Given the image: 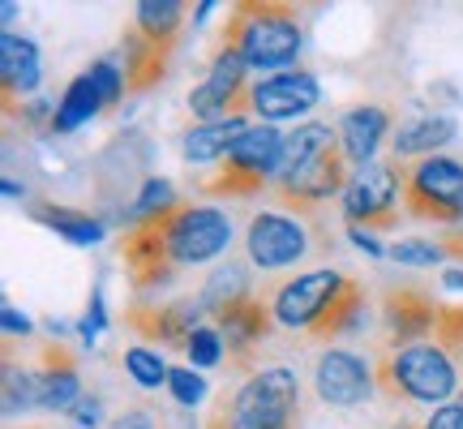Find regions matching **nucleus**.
Listing matches in <instances>:
<instances>
[{
    "mask_svg": "<svg viewBox=\"0 0 463 429\" xmlns=\"http://www.w3.org/2000/svg\"><path fill=\"white\" fill-rule=\"evenodd\" d=\"M34 382H39V408L43 413H73L82 404V374H78V361H73L69 348H43Z\"/></svg>",
    "mask_w": 463,
    "mask_h": 429,
    "instance_id": "2eb2a0df",
    "label": "nucleus"
},
{
    "mask_svg": "<svg viewBox=\"0 0 463 429\" xmlns=\"http://www.w3.org/2000/svg\"><path fill=\"white\" fill-rule=\"evenodd\" d=\"M300 22L283 5H241L223 26V48L241 52V61L258 73H283L300 56Z\"/></svg>",
    "mask_w": 463,
    "mask_h": 429,
    "instance_id": "20e7f679",
    "label": "nucleus"
},
{
    "mask_svg": "<svg viewBox=\"0 0 463 429\" xmlns=\"http://www.w3.org/2000/svg\"><path fill=\"white\" fill-rule=\"evenodd\" d=\"M245 78H249V65L241 61V52L219 48L215 65H211V73H206V82L189 91V112L198 116L202 125L241 116V108H249Z\"/></svg>",
    "mask_w": 463,
    "mask_h": 429,
    "instance_id": "f8f14e48",
    "label": "nucleus"
},
{
    "mask_svg": "<svg viewBox=\"0 0 463 429\" xmlns=\"http://www.w3.org/2000/svg\"><path fill=\"white\" fill-rule=\"evenodd\" d=\"M176 206V194H172V185L167 181H146V189H142V198L133 202V224H146V219H155V214H164Z\"/></svg>",
    "mask_w": 463,
    "mask_h": 429,
    "instance_id": "473e14b6",
    "label": "nucleus"
},
{
    "mask_svg": "<svg viewBox=\"0 0 463 429\" xmlns=\"http://www.w3.org/2000/svg\"><path fill=\"white\" fill-rule=\"evenodd\" d=\"M39 408V382H34V369H17L14 361H5V416L17 421Z\"/></svg>",
    "mask_w": 463,
    "mask_h": 429,
    "instance_id": "cd10ccee",
    "label": "nucleus"
},
{
    "mask_svg": "<svg viewBox=\"0 0 463 429\" xmlns=\"http://www.w3.org/2000/svg\"><path fill=\"white\" fill-rule=\"evenodd\" d=\"M39 219H43L48 228L61 232L69 245H99L103 241V224L99 219H90V214H82V211H69V206H43Z\"/></svg>",
    "mask_w": 463,
    "mask_h": 429,
    "instance_id": "bb28decb",
    "label": "nucleus"
},
{
    "mask_svg": "<svg viewBox=\"0 0 463 429\" xmlns=\"http://www.w3.org/2000/svg\"><path fill=\"white\" fill-rule=\"evenodd\" d=\"M347 232H352V241H356V245H361L364 253H373V258H386V249H382L378 241H373V236H369V232H364V228H356V224H352V228H347Z\"/></svg>",
    "mask_w": 463,
    "mask_h": 429,
    "instance_id": "4c0bfd02",
    "label": "nucleus"
},
{
    "mask_svg": "<svg viewBox=\"0 0 463 429\" xmlns=\"http://www.w3.org/2000/svg\"><path fill=\"white\" fill-rule=\"evenodd\" d=\"M206 314V305L198 297H176V300H164V305H155V310H133L129 314V327L142 330L146 339H159V344H189V335L198 327Z\"/></svg>",
    "mask_w": 463,
    "mask_h": 429,
    "instance_id": "dca6fc26",
    "label": "nucleus"
},
{
    "mask_svg": "<svg viewBox=\"0 0 463 429\" xmlns=\"http://www.w3.org/2000/svg\"><path fill=\"white\" fill-rule=\"evenodd\" d=\"M438 314L442 305L416 288H391L386 300H382V322L391 330L395 348H408V344H420L425 335L438 330Z\"/></svg>",
    "mask_w": 463,
    "mask_h": 429,
    "instance_id": "4468645a",
    "label": "nucleus"
},
{
    "mask_svg": "<svg viewBox=\"0 0 463 429\" xmlns=\"http://www.w3.org/2000/svg\"><path fill=\"white\" fill-rule=\"evenodd\" d=\"M26 429H34V425H26Z\"/></svg>",
    "mask_w": 463,
    "mask_h": 429,
    "instance_id": "a19ab883",
    "label": "nucleus"
},
{
    "mask_svg": "<svg viewBox=\"0 0 463 429\" xmlns=\"http://www.w3.org/2000/svg\"><path fill=\"white\" fill-rule=\"evenodd\" d=\"M420 429H463V408L459 404H442V408H433V416Z\"/></svg>",
    "mask_w": 463,
    "mask_h": 429,
    "instance_id": "f704fd0d",
    "label": "nucleus"
},
{
    "mask_svg": "<svg viewBox=\"0 0 463 429\" xmlns=\"http://www.w3.org/2000/svg\"><path fill=\"white\" fill-rule=\"evenodd\" d=\"M167 391H172V399L181 408H198L202 399H206V378H202L194 365H176L172 378H167Z\"/></svg>",
    "mask_w": 463,
    "mask_h": 429,
    "instance_id": "2f4dec72",
    "label": "nucleus"
},
{
    "mask_svg": "<svg viewBox=\"0 0 463 429\" xmlns=\"http://www.w3.org/2000/svg\"><path fill=\"white\" fill-rule=\"evenodd\" d=\"M403 206L416 219L455 228L463 219V164L447 155H430L403 172Z\"/></svg>",
    "mask_w": 463,
    "mask_h": 429,
    "instance_id": "0eeeda50",
    "label": "nucleus"
},
{
    "mask_svg": "<svg viewBox=\"0 0 463 429\" xmlns=\"http://www.w3.org/2000/svg\"><path fill=\"white\" fill-rule=\"evenodd\" d=\"M184 352H189L194 369H211V365H219L223 361V335H219V327H198L194 335H189Z\"/></svg>",
    "mask_w": 463,
    "mask_h": 429,
    "instance_id": "7c9ffc66",
    "label": "nucleus"
},
{
    "mask_svg": "<svg viewBox=\"0 0 463 429\" xmlns=\"http://www.w3.org/2000/svg\"><path fill=\"white\" fill-rule=\"evenodd\" d=\"M442 283H447V288H455V292H463V271H447V275H442Z\"/></svg>",
    "mask_w": 463,
    "mask_h": 429,
    "instance_id": "58836bf2",
    "label": "nucleus"
},
{
    "mask_svg": "<svg viewBox=\"0 0 463 429\" xmlns=\"http://www.w3.org/2000/svg\"><path fill=\"white\" fill-rule=\"evenodd\" d=\"M347 275L339 271H309V275H297L292 283H283L270 310H275V322L288 330H309L314 335L322 327V318L335 310V300L344 297Z\"/></svg>",
    "mask_w": 463,
    "mask_h": 429,
    "instance_id": "1a4fd4ad",
    "label": "nucleus"
},
{
    "mask_svg": "<svg viewBox=\"0 0 463 429\" xmlns=\"http://www.w3.org/2000/svg\"><path fill=\"white\" fill-rule=\"evenodd\" d=\"M69 416H73L82 429H95V425H103V404H99V399H86L82 396V404H78Z\"/></svg>",
    "mask_w": 463,
    "mask_h": 429,
    "instance_id": "c9c22d12",
    "label": "nucleus"
},
{
    "mask_svg": "<svg viewBox=\"0 0 463 429\" xmlns=\"http://www.w3.org/2000/svg\"><path fill=\"white\" fill-rule=\"evenodd\" d=\"M386 133H391V112L382 103H361V108L344 112V120H339V147H344L347 164L356 167L373 164L382 142H386Z\"/></svg>",
    "mask_w": 463,
    "mask_h": 429,
    "instance_id": "a211bd4d",
    "label": "nucleus"
},
{
    "mask_svg": "<svg viewBox=\"0 0 463 429\" xmlns=\"http://www.w3.org/2000/svg\"><path fill=\"white\" fill-rule=\"evenodd\" d=\"M184 26V5L181 0H142L133 14V31L146 34L150 43H167L176 48V34Z\"/></svg>",
    "mask_w": 463,
    "mask_h": 429,
    "instance_id": "5701e85b",
    "label": "nucleus"
},
{
    "mask_svg": "<svg viewBox=\"0 0 463 429\" xmlns=\"http://www.w3.org/2000/svg\"><path fill=\"white\" fill-rule=\"evenodd\" d=\"M125 369H129V378L137 382V386H146V391H159V386H167V378H172V365H167L155 348H129V352H125Z\"/></svg>",
    "mask_w": 463,
    "mask_h": 429,
    "instance_id": "c85d7f7f",
    "label": "nucleus"
},
{
    "mask_svg": "<svg viewBox=\"0 0 463 429\" xmlns=\"http://www.w3.org/2000/svg\"><path fill=\"white\" fill-rule=\"evenodd\" d=\"M314 391L331 408H361L364 399H373V391H378V365L361 352L326 348L314 365Z\"/></svg>",
    "mask_w": 463,
    "mask_h": 429,
    "instance_id": "9d476101",
    "label": "nucleus"
},
{
    "mask_svg": "<svg viewBox=\"0 0 463 429\" xmlns=\"http://www.w3.org/2000/svg\"><path fill=\"white\" fill-rule=\"evenodd\" d=\"M253 297V288H249V275H245V266H236V262H228V266H219L211 280L202 283V292H198V300L206 305V314H228L232 305H241V300H249Z\"/></svg>",
    "mask_w": 463,
    "mask_h": 429,
    "instance_id": "b1692460",
    "label": "nucleus"
},
{
    "mask_svg": "<svg viewBox=\"0 0 463 429\" xmlns=\"http://www.w3.org/2000/svg\"><path fill=\"white\" fill-rule=\"evenodd\" d=\"M455 404H459V408H463V391H459V399H455Z\"/></svg>",
    "mask_w": 463,
    "mask_h": 429,
    "instance_id": "ea45409f",
    "label": "nucleus"
},
{
    "mask_svg": "<svg viewBox=\"0 0 463 429\" xmlns=\"http://www.w3.org/2000/svg\"><path fill=\"white\" fill-rule=\"evenodd\" d=\"M232 245V214L206 202H176L172 211L133 224L125 236V271L137 288L172 280L184 266H206Z\"/></svg>",
    "mask_w": 463,
    "mask_h": 429,
    "instance_id": "f257e3e1",
    "label": "nucleus"
},
{
    "mask_svg": "<svg viewBox=\"0 0 463 429\" xmlns=\"http://www.w3.org/2000/svg\"><path fill=\"white\" fill-rule=\"evenodd\" d=\"M378 382L386 396L412 399V404H433L442 408L459 396V369L450 352L438 339H420L408 348H386L378 361Z\"/></svg>",
    "mask_w": 463,
    "mask_h": 429,
    "instance_id": "39448f33",
    "label": "nucleus"
},
{
    "mask_svg": "<svg viewBox=\"0 0 463 429\" xmlns=\"http://www.w3.org/2000/svg\"><path fill=\"white\" fill-rule=\"evenodd\" d=\"M364 322V288L356 280H347L344 297L335 300V310L322 318V327L314 330V339H339L347 330H356Z\"/></svg>",
    "mask_w": 463,
    "mask_h": 429,
    "instance_id": "a878e982",
    "label": "nucleus"
},
{
    "mask_svg": "<svg viewBox=\"0 0 463 429\" xmlns=\"http://www.w3.org/2000/svg\"><path fill=\"white\" fill-rule=\"evenodd\" d=\"M245 253L258 271H288L309 253V228L297 214L283 211H258L249 219L245 232Z\"/></svg>",
    "mask_w": 463,
    "mask_h": 429,
    "instance_id": "9b49d317",
    "label": "nucleus"
},
{
    "mask_svg": "<svg viewBox=\"0 0 463 429\" xmlns=\"http://www.w3.org/2000/svg\"><path fill=\"white\" fill-rule=\"evenodd\" d=\"M0 322H5V330H9V335H17V330L26 335V330H31V318L17 314V305H5V310H0Z\"/></svg>",
    "mask_w": 463,
    "mask_h": 429,
    "instance_id": "e433bc0d",
    "label": "nucleus"
},
{
    "mask_svg": "<svg viewBox=\"0 0 463 429\" xmlns=\"http://www.w3.org/2000/svg\"><path fill=\"white\" fill-rule=\"evenodd\" d=\"M450 249L438 245V241H425V236H412V241H399V245L386 249V258L399 266H438Z\"/></svg>",
    "mask_w": 463,
    "mask_h": 429,
    "instance_id": "c756f323",
    "label": "nucleus"
},
{
    "mask_svg": "<svg viewBox=\"0 0 463 429\" xmlns=\"http://www.w3.org/2000/svg\"><path fill=\"white\" fill-rule=\"evenodd\" d=\"M95 112H103L99 91H95V82H90L86 73H78V78L69 82L61 108L52 112V129H56V133H73L78 125H86V120H90Z\"/></svg>",
    "mask_w": 463,
    "mask_h": 429,
    "instance_id": "393cba45",
    "label": "nucleus"
},
{
    "mask_svg": "<svg viewBox=\"0 0 463 429\" xmlns=\"http://www.w3.org/2000/svg\"><path fill=\"white\" fill-rule=\"evenodd\" d=\"M455 133H459V125H455V116H438V112H420V116H408V120H399L395 125V159L403 164V159H430V155H438V150L447 147V142H455Z\"/></svg>",
    "mask_w": 463,
    "mask_h": 429,
    "instance_id": "6ab92c4d",
    "label": "nucleus"
},
{
    "mask_svg": "<svg viewBox=\"0 0 463 429\" xmlns=\"http://www.w3.org/2000/svg\"><path fill=\"white\" fill-rule=\"evenodd\" d=\"M403 172L399 159H373L352 172L344 189V214L356 228H391L395 224V202H403Z\"/></svg>",
    "mask_w": 463,
    "mask_h": 429,
    "instance_id": "6e6552de",
    "label": "nucleus"
},
{
    "mask_svg": "<svg viewBox=\"0 0 463 429\" xmlns=\"http://www.w3.org/2000/svg\"><path fill=\"white\" fill-rule=\"evenodd\" d=\"M215 327L223 335V348L236 352V361H253V352L262 348V339H270V330L279 327V322H275V310L266 300L249 297L241 305H232L228 314H219Z\"/></svg>",
    "mask_w": 463,
    "mask_h": 429,
    "instance_id": "f3484780",
    "label": "nucleus"
},
{
    "mask_svg": "<svg viewBox=\"0 0 463 429\" xmlns=\"http://www.w3.org/2000/svg\"><path fill=\"white\" fill-rule=\"evenodd\" d=\"M317 100H322V86L309 69H283V73H270L249 86V112L262 116V125L297 120V116L314 112Z\"/></svg>",
    "mask_w": 463,
    "mask_h": 429,
    "instance_id": "ddd939ff",
    "label": "nucleus"
},
{
    "mask_svg": "<svg viewBox=\"0 0 463 429\" xmlns=\"http://www.w3.org/2000/svg\"><path fill=\"white\" fill-rule=\"evenodd\" d=\"M0 82H5V100L9 103L17 95H31L39 86V48L14 31L0 34Z\"/></svg>",
    "mask_w": 463,
    "mask_h": 429,
    "instance_id": "aec40b11",
    "label": "nucleus"
},
{
    "mask_svg": "<svg viewBox=\"0 0 463 429\" xmlns=\"http://www.w3.org/2000/svg\"><path fill=\"white\" fill-rule=\"evenodd\" d=\"M249 125H253V120H245V116H228V120H211V125L189 129L184 133V159H189V164L228 159V150L236 147V138H241Z\"/></svg>",
    "mask_w": 463,
    "mask_h": 429,
    "instance_id": "412c9836",
    "label": "nucleus"
},
{
    "mask_svg": "<svg viewBox=\"0 0 463 429\" xmlns=\"http://www.w3.org/2000/svg\"><path fill=\"white\" fill-rule=\"evenodd\" d=\"M300 413V382L297 369L270 365L249 374L232 396L215 404L206 429H292Z\"/></svg>",
    "mask_w": 463,
    "mask_h": 429,
    "instance_id": "7ed1b4c3",
    "label": "nucleus"
},
{
    "mask_svg": "<svg viewBox=\"0 0 463 429\" xmlns=\"http://www.w3.org/2000/svg\"><path fill=\"white\" fill-rule=\"evenodd\" d=\"M347 181H352V172H347V155L339 147V129L322 125V120H305L283 138V159L270 189L288 206L309 211L331 198H344Z\"/></svg>",
    "mask_w": 463,
    "mask_h": 429,
    "instance_id": "f03ea898",
    "label": "nucleus"
},
{
    "mask_svg": "<svg viewBox=\"0 0 463 429\" xmlns=\"http://www.w3.org/2000/svg\"><path fill=\"white\" fill-rule=\"evenodd\" d=\"M86 78L95 82V91H99L103 108H112L120 95H129V82H125V69H116L112 61H95V65L86 69Z\"/></svg>",
    "mask_w": 463,
    "mask_h": 429,
    "instance_id": "72a5a7b5",
    "label": "nucleus"
},
{
    "mask_svg": "<svg viewBox=\"0 0 463 429\" xmlns=\"http://www.w3.org/2000/svg\"><path fill=\"white\" fill-rule=\"evenodd\" d=\"M167 52H172L167 43H150L146 34L129 31V39H125V82H129V91H146L164 78Z\"/></svg>",
    "mask_w": 463,
    "mask_h": 429,
    "instance_id": "4be33fe9",
    "label": "nucleus"
},
{
    "mask_svg": "<svg viewBox=\"0 0 463 429\" xmlns=\"http://www.w3.org/2000/svg\"><path fill=\"white\" fill-rule=\"evenodd\" d=\"M279 159H283V133L275 125L258 120L228 150V159L219 167V181H206L202 189L211 198H253V194H262L266 181H275Z\"/></svg>",
    "mask_w": 463,
    "mask_h": 429,
    "instance_id": "423d86ee",
    "label": "nucleus"
}]
</instances>
